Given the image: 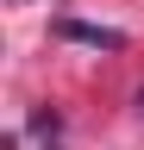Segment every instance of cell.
Segmentation results:
<instances>
[{
  "instance_id": "obj_1",
  "label": "cell",
  "mask_w": 144,
  "mask_h": 150,
  "mask_svg": "<svg viewBox=\"0 0 144 150\" xmlns=\"http://www.w3.org/2000/svg\"><path fill=\"white\" fill-rule=\"evenodd\" d=\"M69 38H82V44H100V50H119V31H100V25H63Z\"/></svg>"
}]
</instances>
